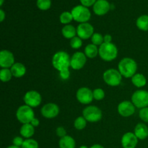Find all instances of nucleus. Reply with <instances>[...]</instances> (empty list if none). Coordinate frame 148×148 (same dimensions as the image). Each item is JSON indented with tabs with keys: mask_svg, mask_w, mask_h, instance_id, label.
I'll use <instances>...</instances> for the list:
<instances>
[{
	"mask_svg": "<svg viewBox=\"0 0 148 148\" xmlns=\"http://www.w3.org/2000/svg\"><path fill=\"white\" fill-rule=\"evenodd\" d=\"M103 78L106 83L111 87H116L121 84L122 75L119 71L115 69H109L105 71L103 75Z\"/></svg>",
	"mask_w": 148,
	"mask_h": 148,
	"instance_id": "obj_5",
	"label": "nucleus"
},
{
	"mask_svg": "<svg viewBox=\"0 0 148 148\" xmlns=\"http://www.w3.org/2000/svg\"><path fill=\"white\" fill-rule=\"evenodd\" d=\"M38 143L33 139H26L25 140L21 148H38Z\"/></svg>",
	"mask_w": 148,
	"mask_h": 148,
	"instance_id": "obj_30",
	"label": "nucleus"
},
{
	"mask_svg": "<svg viewBox=\"0 0 148 148\" xmlns=\"http://www.w3.org/2000/svg\"><path fill=\"white\" fill-rule=\"evenodd\" d=\"M30 124H31L34 127H38L39 124H40V121H39L38 119H37L35 117V118L31 121Z\"/></svg>",
	"mask_w": 148,
	"mask_h": 148,
	"instance_id": "obj_40",
	"label": "nucleus"
},
{
	"mask_svg": "<svg viewBox=\"0 0 148 148\" xmlns=\"http://www.w3.org/2000/svg\"><path fill=\"white\" fill-rule=\"evenodd\" d=\"M99 51V49H98V46L95 45L90 43L88 44V46H85V54L87 56V58L89 59H93L97 56Z\"/></svg>",
	"mask_w": 148,
	"mask_h": 148,
	"instance_id": "obj_24",
	"label": "nucleus"
},
{
	"mask_svg": "<svg viewBox=\"0 0 148 148\" xmlns=\"http://www.w3.org/2000/svg\"><path fill=\"white\" fill-rule=\"evenodd\" d=\"M104 43H111L112 41V36L109 34H106L103 36Z\"/></svg>",
	"mask_w": 148,
	"mask_h": 148,
	"instance_id": "obj_39",
	"label": "nucleus"
},
{
	"mask_svg": "<svg viewBox=\"0 0 148 148\" xmlns=\"http://www.w3.org/2000/svg\"><path fill=\"white\" fill-rule=\"evenodd\" d=\"M10 69H1L0 71V78H1V82H7L11 80L12 77Z\"/></svg>",
	"mask_w": 148,
	"mask_h": 148,
	"instance_id": "obj_26",
	"label": "nucleus"
},
{
	"mask_svg": "<svg viewBox=\"0 0 148 148\" xmlns=\"http://www.w3.org/2000/svg\"><path fill=\"white\" fill-rule=\"evenodd\" d=\"M81 3L83 6L85 7H90L92 6V4H95V3L96 2V0H80Z\"/></svg>",
	"mask_w": 148,
	"mask_h": 148,
	"instance_id": "obj_38",
	"label": "nucleus"
},
{
	"mask_svg": "<svg viewBox=\"0 0 148 148\" xmlns=\"http://www.w3.org/2000/svg\"><path fill=\"white\" fill-rule=\"evenodd\" d=\"M121 143L123 148H135L138 143V138L134 133L130 132L122 136Z\"/></svg>",
	"mask_w": 148,
	"mask_h": 148,
	"instance_id": "obj_16",
	"label": "nucleus"
},
{
	"mask_svg": "<svg viewBox=\"0 0 148 148\" xmlns=\"http://www.w3.org/2000/svg\"><path fill=\"white\" fill-rule=\"evenodd\" d=\"M59 148H75L76 143L73 137L66 135L60 138L59 142Z\"/></svg>",
	"mask_w": 148,
	"mask_h": 148,
	"instance_id": "obj_21",
	"label": "nucleus"
},
{
	"mask_svg": "<svg viewBox=\"0 0 148 148\" xmlns=\"http://www.w3.org/2000/svg\"><path fill=\"white\" fill-rule=\"evenodd\" d=\"M76 98L80 103L84 105L90 103L94 99L92 91L86 87H82L78 89L76 93Z\"/></svg>",
	"mask_w": 148,
	"mask_h": 148,
	"instance_id": "obj_10",
	"label": "nucleus"
},
{
	"mask_svg": "<svg viewBox=\"0 0 148 148\" xmlns=\"http://www.w3.org/2000/svg\"><path fill=\"white\" fill-rule=\"evenodd\" d=\"M87 62V56L85 53L78 51L74 53L71 57L70 66L75 70L82 69Z\"/></svg>",
	"mask_w": 148,
	"mask_h": 148,
	"instance_id": "obj_12",
	"label": "nucleus"
},
{
	"mask_svg": "<svg viewBox=\"0 0 148 148\" xmlns=\"http://www.w3.org/2000/svg\"><path fill=\"white\" fill-rule=\"evenodd\" d=\"M59 73H60V77L63 79H67L69 77V75H70V72H69V69H66L60 71Z\"/></svg>",
	"mask_w": 148,
	"mask_h": 148,
	"instance_id": "obj_37",
	"label": "nucleus"
},
{
	"mask_svg": "<svg viewBox=\"0 0 148 148\" xmlns=\"http://www.w3.org/2000/svg\"><path fill=\"white\" fill-rule=\"evenodd\" d=\"M56 134L58 137L62 138V137H65V136H66V131L63 127H59L56 128Z\"/></svg>",
	"mask_w": 148,
	"mask_h": 148,
	"instance_id": "obj_36",
	"label": "nucleus"
},
{
	"mask_svg": "<svg viewBox=\"0 0 148 148\" xmlns=\"http://www.w3.org/2000/svg\"><path fill=\"white\" fill-rule=\"evenodd\" d=\"M62 34L65 38L72 39L77 35V28L72 25H66L62 30Z\"/></svg>",
	"mask_w": 148,
	"mask_h": 148,
	"instance_id": "obj_22",
	"label": "nucleus"
},
{
	"mask_svg": "<svg viewBox=\"0 0 148 148\" xmlns=\"http://www.w3.org/2000/svg\"><path fill=\"white\" fill-rule=\"evenodd\" d=\"M10 70H11L13 77L17 78L22 77L26 73L25 66V65L23 64L20 63V62L14 63L12 65V66L10 68Z\"/></svg>",
	"mask_w": 148,
	"mask_h": 148,
	"instance_id": "obj_19",
	"label": "nucleus"
},
{
	"mask_svg": "<svg viewBox=\"0 0 148 148\" xmlns=\"http://www.w3.org/2000/svg\"><path fill=\"white\" fill-rule=\"evenodd\" d=\"M41 115L46 119H53L59 114V108L56 103H49L43 106L40 110Z\"/></svg>",
	"mask_w": 148,
	"mask_h": 148,
	"instance_id": "obj_13",
	"label": "nucleus"
},
{
	"mask_svg": "<svg viewBox=\"0 0 148 148\" xmlns=\"http://www.w3.org/2000/svg\"><path fill=\"white\" fill-rule=\"evenodd\" d=\"M15 63L13 53L8 50L0 51V66L2 69H9Z\"/></svg>",
	"mask_w": 148,
	"mask_h": 148,
	"instance_id": "obj_14",
	"label": "nucleus"
},
{
	"mask_svg": "<svg viewBox=\"0 0 148 148\" xmlns=\"http://www.w3.org/2000/svg\"><path fill=\"white\" fill-rule=\"evenodd\" d=\"M100 57L106 62H111L117 57L118 49L113 43H103L99 46Z\"/></svg>",
	"mask_w": 148,
	"mask_h": 148,
	"instance_id": "obj_3",
	"label": "nucleus"
},
{
	"mask_svg": "<svg viewBox=\"0 0 148 148\" xmlns=\"http://www.w3.org/2000/svg\"><path fill=\"white\" fill-rule=\"evenodd\" d=\"M51 0H38L37 6L40 10H47L51 7Z\"/></svg>",
	"mask_w": 148,
	"mask_h": 148,
	"instance_id": "obj_32",
	"label": "nucleus"
},
{
	"mask_svg": "<svg viewBox=\"0 0 148 148\" xmlns=\"http://www.w3.org/2000/svg\"><path fill=\"white\" fill-rule=\"evenodd\" d=\"M79 148H88V147H87L86 145H82V146H80Z\"/></svg>",
	"mask_w": 148,
	"mask_h": 148,
	"instance_id": "obj_44",
	"label": "nucleus"
},
{
	"mask_svg": "<svg viewBox=\"0 0 148 148\" xmlns=\"http://www.w3.org/2000/svg\"><path fill=\"white\" fill-rule=\"evenodd\" d=\"M71 13L73 16L74 20L78 23H87L90 19V12L88 8L83 5H78L75 7L72 10Z\"/></svg>",
	"mask_w": 148,
	"mask_h": 148,
	"instance_id": "obj_7",
	"label": "nucleus"
},
{
	"mask_svg": "<svg viewBox=\"0 0 148 148\" xmlns=\"http://www.w3.org/2000/svg\"><path fill=\"white\" fill-rule=\"evenodd\" d=\"M132 102L136 108H143L148 107V91L139 90L132 95Z\"/></svg>",
	"mask_w": 148,
	"mask_h": 148,
	"instance_id": "obj_8",
	"label": "nucleus"
},
{
	"mask_svg": "<svg viewBox=\"0 0 148 148\" xmlns=\"http://www.w3.org/2000/svg\"><path fill=\"white\" fill-rule=\"evenodd\" d=\"M139 116L142 121L148 123V107L140 109V112H139Z\"/></svg>",
	"mask_w": 148,
	"mask_h": 148,
	"instance_id": "obj_34",
	"label": "nucleus"
},
{
	"mask_svg": "<svg viewBox=\"0 0 148 148\" xmlns=\"http://www.w3.org/2000/svg\"><path fill=\"white\" fill-rule=\"evenodd\" d=\"M70 46L72 49H78L82 46V40L78 36H75L70 40Z\"/></svg>",
	"mask_w": 148,
	"mask_h": 148,
	"instance_id": "obj_31",
	"label": "nucleus"
},
{
	"mask_svg": "<svg viewBox=\"0 0 148 148\" xmlns=\"http://www.w3.org/2000/svg\"><path fill=\"white\" fill-rule=\"evenodd\" d=\"M137 27L143 31H148V15H142L137 18Z\"/></svg>",
	"mask_w": 148,
	"mask_h": 148,
	"instance_id": "obj_25",
	"label": "nucleus"
},
{
	"mask_svg": "<svg viewBox=\"0 0 148 148\" xmlns=\"http://www.w3.org/2000/svg\"><path fill=\"white\" fill-rule=\"evenodd\" d=\"M23 100L25 105L31 108H36L41 103L42 98L40 94L37 91L30 90L25 94Z\"/></svg>",
	"mask_w": 148,
	"mask_h": 148,
	"instance_id": "obj_9",
	"label": "nucleus"
},
{
	"mask_svg": "<svg viewBox=\"0 0 148 148\" xmlns=\"http://www.w3.org/2000/svg\"><path fill=\"white\" fill-rule=\"evenodd\" d=\"M94 34V27L88 23H80L77 27V35L82 40L90 38Z\"/></svg>",
	"mask_w": 148,
	"mask_h": 148,
	"instance_id": "obj_11",
	"label": "nucleus"
},
{
	"mask_svg": "<svg viewBox=\"0 0 148 148\" xmlns=\"http://www.w3.org/2000/svg\"><path fill=\"white\" fill-rule=\"evenodd\" d=\"M90 148H104L103 146H102L101 145H99V144H95L91 146Z\"/></svg>",
	"mask_w": 148,
	"mask_h": 148,
	"instance_id": "obj_42",
	"label": "nucleus"
},
{
	"mask_svg": "<svg viewBox=\"0 0 148 148\" xmlns=\"http://www.w3.org/2000/svg\"><path fill=\"white\" fill-rule=\"evenodd\" d=\"M137 69V64L133 59L125 57L121 59L118 64V70L126 78L132 77L136 74Z\"/></svg>",
	"mask_w": 148,
	"mask_h": 148,
	"instance_id": "obj_1",
	"label": "nucleus"
},
{
	"mask_svg": "<svg viewBox=\"0 0 148 148\" xmlns=\"http://www.w3.org/2000/svg\"><path fill=\"white\" fill-rule=\"evenodd\" d=\"M17 120L23 124H30L35 118V114L31 107L27 105H23L19 107L16 112Z\"/></svg>",
	"mask_w": 148,
	"mask_h": 148,
	"instance_id": "obj_4",
	"label": "nucleus"
},
{
	"mask_svg": "<svg viewBox=\"0 0 148 148\" xmlns=\"http://www.w3.org/2000/svg\"><path fill=\"white\" fill-rule=\"evenodd\" d=\"M3 1H4V0H1V2H0V5H1V6H2Z\"/></svg>",
	"mask_w": 148,
	"mask_h": 148,
	"instance_id": "obj_45",
	"label": "nucleus"
},
{
	"mask_svg": "<svg viewBox=\"0 0 148 148\" xmlns=\"http://www.w3.org/2000/svg\"><path fill=\"white\" fill-rule=\"evenodd\" d=\"M87 125V121L83 116H79L74 121V127L76 130H82L85 128Z\"/></svg>",
	"mask_w": 148,
	"mask_h": 148,
	"instance_id": "obj_27",
	"label": "nucleus"
},
{
	"mask_svg": "<svg viewBox=\"0 0 148 148\" xmlns=\"http://www.w3.org/2000/svg\"><path fill=\"white\" fill-rule=\"evenodd\" d=\"M132 82L137 88H143L147 84V79L141 73H136L132 77Z\"/></svg>",
	"mask_w": 148,
	"mask_h": 148,
	"instance_id": "obj_23",
	"label": "nucleus"
},
{
	"mask_svg": "<svg viewBox=\"0 0 148 148\" xmlns=\"http://www.w3.org/2000/svg\"><path fill=\"white\" fill-rule=\"evenodd\" d=\"M5 18V13L2 10H0V22H3Z\"/></svg>",
	"mask_w": 148,
	"mask_h": 148,
	"instance_id": "obj_41",
	"label": "nucleus"
},
{
	"mask_svg": "<svg viewBox=\"0 0 148 148\" xmlns=\"http://www.w3.org/2000/svg\"><path fill=\"white\" fill-rule=\"evenodd\" d=\"M134 133L138 140H145L148 137V127L143 123H139L134 128Z\"/></svg>",
	"mask_w": 148,
	"mask_h": 148,
	"instance_id": "obj_18",
	"label": "nucleus"
},
{
	"mask_svg": "<svg viewBox=\"0 0 148 148\" xmlns=\"http://www.w3.org/2000/svg\"><path fill=\"white\" fill-rule=\"evenodd\" d=\"M21 136L24 138L30 139L35 134V127L31 124H23L20 130Z\"/></svg>",
	"mask_w": 148,
	"mask_h": 148,
	"instance_id": "obj_20",
	"label": "nucleus"
},
{
	"mask_svg": "<svg viewBox=\"0 0 148 148\" xmlns=\"http://www.w3.org/2000/svg\"><path fill=\"white\" fill-rule=\"evenodd\" d=\"M118 113L123 117H130L135 113V106L132 101H122L118 106Z\"/></svg>",
	"mask_w": 148,
	"mask_h": 148,
	"instance_id": "obj_15",
	"label": "nucleus"
},
{
	"mask_svg": "<svg viewBox=\"0 0 148 148\" xmlns=\"http://www.w3.org/2000/svg\"><path fill=\"white\" fill-rule=\"evenodd\" d=\"M7 148H21L20 147H17V146H14V145H10L9 147H7Z\"/></svg>",
	"mask_w": 148,
	"mask_h": 148,
	"instance_id": "obj_43",
	"label": "nucleus"
},
{
	"mask_svg": "<svg viewBox=\"0 0 148 148\" xmlns=\"http://www.w3.org/2000/svg\"><path fill=\"white\" fill-rule=\"evenodd\" d=\"M82 115L87 121L90 123H95L101 121L103 116L101 110L95 106H89L84 108Z\"/></svg>",
	"mask_w": 148,
	"mask_h": 148,
	"instance_id": "obj_6",
	"label": "nucleus"
},
{
	"mask_svg": "<svg viewBox=\"0 0 148 148\" xmlns=\"http://www.w3.org/2000/svg\"><path fill=\"white\" fill-rule=\"evenodd\" d=\"M94 99L96 101H101L105 98V92L101 88H96L92 91Z\"/></svg>",
	"mask_w": 148,
	"mask_h": 148,
	"instance_id": "obj_33",
	"label": "nucleus"
},
{
	"mask_svg": "<svg viewBox=\"0 0 148 148\" xmlns=\"http://www.w3.org/2000/svg\"><path fill=\"white\" fill-rule=\"evenodd\" d=\"M110 10V4L106 0H98L93 5V11L97 15H104Z\"/></svg>",
	"mask_w": 148,
	"mask_h": 148,
	"instance_id": "obj_17",
	"label": "nucleus"
},
{
	"mask_svg": "<svg viewBox=\"0 0 148 148\" xmlns=\"http://www.w3.org/2000/svg\"><path fill=\"white\" fill-rule=\"evenodd\" d=\"M24 141L25 140H23V137H15L12 140L13 145L21 147L22 145H23V143H24Z\"/></svg>",
	"mask_w": 148,
	"mask_h": 148,
	"instance_id": "obj_35",
	"label": "nucleus"
},
{
	"mask_svg": "<svg viewBox=\"0 0 148 148\" xmlns=\"http://www.w3.org/2000/svg\"><path fill=\"white\" fill-rule=\"evenodd\" d=\"M59 20H60L61 23H62V24L69 25V23H70L74 19L72 13L69 12H64L61 14Z\"/></svg>",
	"mask_w": 148,
	"mask_h": 148,
	"instance_id": "obj_28",
	"label": "nucleus"
},
{
	"mask_svg": "<svg viewBox=\"0 0 148 148\" xmlns=\"http://www.w3.org/2000/svg\"><path fill=\"white\" fill-rule=\"evenodd\" d=\"M71 57L66 52L60 51L55 53L52 57V65L59 72L69 69L70 66Z\"/></svg>",
	"mask_w": 148,
	"mask_h": 148,
	"instance_id": "obj_2",
	"label": "nucleus"
},
{
	"mask_svg": "<svg viewBox=\"0 0 148 148\" xmlns=\"http://www.w3.org/2000/svg\"><path fill=\"white\" fill-rule=\"evenodd\" d=\"M91 41L92 44L95 46H101L104 43V38L101 33H94V34L91 37Z\"/></svg>",
	"mask_w": 148,
	"mask_h": 148,
	"instance_id": "obj_29",
	"label": "nucleus"
}]
</instances>
